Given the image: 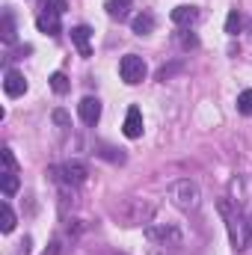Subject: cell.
<instances>
[{
	"label": "cell",
	"mask_w": 252,
	"mask_h": 255,
	"mask_svg": "<svg viewBox=\"0 0 252 255\" xmlns=\"http://www.w3.org/2000/svg\"><path fill=\"white\" fill-rule=\"evenodd\" d=\"M217 208H220V214H223V220H226V229H229L232 247H235L238 253H244V250L250 247V241H252L250 217L244 214V208H241V205H232L229 199H220V202H217Z\"/></svg>",
	"instance_id": "1"
},
{
	"label": "cell",
	"mask_w": 252,
	"mask_h": 255,
	"mask_svg": "<svg viewBox=\"0 0 252 255\" xmlns=\"http://www.w3.org/2000/svg\"><path fill=\"white\" fill-rule=\"evenodd\" d=\"M169 199H172V205L178 208V211H199V205H202V190H199V184L193 181V178H178L172 187H169Z\"/></svg>",
	"instance_id": "2"
},
{
	"label": "cell",
	"mask_w": 252,
	"mask_h": 255,
	"mask_svg": "<svg viewBox=\"0 0 252 255\" xmlns=\"http://www.w3.org/2000/svg\"><path fill=\"white\" fill-rule=\"evenodd\" d=\"M48 175H51L54 181L65 184V187H77V184H83V181H86L89 169H86V163H83V160H65V163L51 166V169H48Z\"/></svg>",
	"instance_id": "3"
},
{
	"label": "cell",
	"mask_w": 252,
	"mask_h": 255,
	"mask_svg": "<svg viewBox=\"0 0 252 255\" xmlns=\"http://www.w3.org/2000/svg\"><path fill=\"white\" fill-rule=\"evenodd\" d=\"M145 238L154 244V247H160V250H178L181 247V232L175 229V226H169V223H154V226H148L145 229Z\"/></svg>",
	"instance_id": "4"
},
{
	"label": "cell",
	"mask_w": 252,
	"mask_h": 255,
	"mask_svg": "<svg viewBox=\"0 0 252 255\" xmlns=\"http://www.w3.org/2000/svg\"><path fill=\"white\" fill-rule=\"evenodd\" d=\"M119 220H122V226H139V223H148L151 220V214H154V205H148V202H139V199H130L125 202L119 211Z\"/></svg>",
	"instance_id": "5"
},
{
	"label": "cell",
	"mask_w": 252,
	"mask_h": 255,
	"mask_svg": "<svg viewBox=\"0 0 252 255\" xmlns=\"http://www.w3.org/2000/svg\"><path fill=\"white\" fill-rule=\"evenodd\" d=\"M145 60L142 57H136V54H125L122 60H119V74H122V80H125L127 86H136V83H142L145 80Z\"/></svg>",
	"instance_id": "6"
},
{
	"label": "cell",
	"mask_w": 252,
	"mask_h": 255,
	"mask_svg": "<svg viewBox=\"0 0 252 255\" xmlns=\"http://www.w3.org/2000/svg\"><path fill=\"white\" fill-rule=\"evenodd\" d=\"M3 92H6L9 98H18V95L27 92V80H24V74H21L18 68H6V71H3Z\"/></svg>",
	"instance_id": "7"
},
{
	"label": "cell",
	"mask_w": 252,
	"mask_h": 255,
	"mask_svg": "<svg viewBox=\"0 0 252 255\" xmlns=\"http://www.w3.org/2000/svg\"><path fill=\"white\" fill-rule=\"evenodd\" d=\"M169 18H172V24H175V27L190 30V27L199 21V9H196V6H190V3H181V6H175V9L169 12Z\"/></svg>",
	"instance_id": "8"
},
{
	"label": "cell",
	"mask_w": 252,
	"mask_h": 255,
	"mask_svg": "<svg viewBox=\"0 0 252 255\" xmlns=\"http://www.w3.org/2000/svg\"><path fill=\"white\" fill-rule=\"evenodd\" d=\"M122 133H125L127 139H139V136H142V110H139V107H127Z\"/></svg>",
	"instance_id": "9"
},
{
	"label": "cell",
	"mask_w": 252,
	"mask_h": 255,
	"mask_svg": "<svg viewBox=\"0 0 252 255\" xmlns=\"http://www.w3.org/2000/svg\"><path fill=\"white\" fill-rule=\"evenodd\" d=\"M77 113H80V119H83L86 125H95V122L101 119V101L92 98V95H86V98L77 104Z\"/></svg>",
	"instance_id": "10"
},
{
	"label": "cell",
	"mask_w": 252,
	"mask_h": 255,
	"mask_svg": "<svg viewBox=\"0 0 252 255\" xmlns=\"http://www.w3.org/2000/svg\"><path fill=\"white\" fill-rule=\"evenodd\" d=\"M36 27L45 33V36H60L63 33V27H60V15H51V12H39L36 15Z\"/></svg>",
	"instance_id": "11"
},
{
	"label": "cell",
	"mask_w": 252,
	"mask_h": 255,
	"mask_svg": "<svg viewBox=\"0 0 252 255\" xmlns=\"http://www.w3.org/2000/svg\"><path fill=\"white\" fill-rule=\"evenodd\" d=\"M89 36H92V30H89L86 24L71 27V42H74V48H77L80 57H89Z\"/></svg>",
	"instance_id": "12"
},
{
	"label": "cell",
	"mask_w": 252,
	"mask_h": 255,
	"mask_svg": "<svg viewBox=\"0 0 252 255\" xmlns=\"http://www.w3.org/2000/svg\"><path fill=\"white\" fill-rule=\"evenodd\" d=\"M154 24H157V18H154L151 12H139V15H133L130 30H133L136 36H148V33H154Z\"/></svg>",
	"instance_id": "13"
},
{
	"label": "cell",
	"mask_w": 252,
	"mask_h": 255,
	"mask_svg": "<svg viewBox=\"0 0 252 255\" xmlns=\"http://www.w3.org/2000/svg\"><path fill=\"white\" fill-rule=\"evenodd\" d=\"M130 3H133V0H107V3H104V9H107V15H110L113 21H125Z\"/></svg>",
	"instance_id": "14"
},
{
	"label": "cell",
	"mask_w": 252,
	"mask_h": 255,
	"mask_svg": "<svg viewBox=\"0 0 252 255\" xmlns=\"http://www.w3.org/2000/svg\"><path fill=\"white\" fill-rule=\"evenodd\" d=\"M0 36H3L6 45L15 42V15H12V9H3V27H0Z\"/></svg>",
	"instance_id": "15"
},
{
	"label": "cell",
	"mask_w": 252,
	"mask_h": 255,
	"mask_svg": "<svg viewBox=\"0 0 252 255\" xmlns=\"http://www.w3.org/2000/svg\"><path fill=\"white\" fill-rule=\"evenodd\" d=\"M0 187H3V196H6V199H12V196L18 193V175H15L12 169H3V175H0Z\"/></svg>",
	"instance_id": "16"
},
{
	"label": "cell",
	"mask_w": 252,
	"mask_h": 255,
	"mask_svg": "<svg viewBox=\"0 0 252 255\" xmlns=\"http://www.w3.org/2000/svg\"><path fill=\"white\" fill-rule=\"evenodd\" d=\"M0 214H3V220H0V229H3L6 235H9V232L15 229L18 217H15V211H12V205H9V202H3V205H0Z\"/></svg>",
	"instance_id": "17"
},
{
	"label": "cell",
	"mask_w": 252,
	"mask_h": 255,
	"mask_svg": "<svg viewBox=\"0 0 252 255\" xmlns=\"http://www.w3.org/2000/svg\"><path fill=\"white\" fill-rule=\"evenodd\" d=\"M65 9H68L65 0H39V12H51V15H60L63 18Z\"/></svg>",
	"instance_id": "18"
},
{
	"label": "cell",
	"mask_w": 252,
	"mask_h": 255,
	"mask_svg": "<svg viewBox=\"0 0 252 255\" xmlns=\"http://www.w3.org/2000/svg\"><path fill=\"white\" fill-rule=\"evenodd\" d=\"M241 27H244V15H241L238 9H232V12H229V18H226V33H229V36H238V33H241Z\"/></svg>",
	"instance_id": "19"
},
{
	"label": "cell",
	"mask_w": 252,
	"mask_h": 255,
	"mask_svg": "<svg viewBox=\"0 0 252 255\" xmlns=\"http://www.w3.org/2000/svg\"><path fill=\"white\" fill-rule=\"evenodd\" d=\"M48 80H51V89H54L57 95H65V92L71 89V83H68V77H65L63 71H54V74H51Z\"/></svg>",
	"instance_id": "20"
},
{
	"label": "cell",
	"mask_w": 252,
	"mask_h": 255,
	"mask_svg": "<svg viewBox=\"0 0 252 255\" xmlns=\"http://www.w3.org/2000/svg\"><path fill=\"white\" fill-rule=\"evenodd\" d=\"M238 113L241 116H252V89H244L238 95Z\"/></svg>",
	"instance_id": "21"
},
{
	"label": "cell",
	"mask_w": 252,
	"mask_h": 255,
	"mask_svg": "<svg viewBox=\"0 0 252 255\" xmlns=\"http://www.w3.org/2000/svg\"><path fill=\"white\" fill-rule=\"evenodd\" d=\"M178 71H184V63H181V60H178V63H172V65H160V68H157V80H160V83H166V80H169L172 74H178Z\"/></svg>",
	"instance_id": "22"
},
{
	"label": "cell",
	"mask_w": 252,
	"mask_h": 255,
	"mask_svg": "<svg viewBox=\"0 0 252 255\" xmlns=\"http://www.w3.org/2000/svg\"><path fill=\"white\" fill-rule=\"evenodd\" d=\"M98 154H101V157H107V160H113V163H125V154H122V148H110V145H98Z\"/></svg>",
	"instance_id": "23"
},
{
	"label": "cell",
	"mask_w": 252,
	"mask_h": 255,
	"mask_svg": "<svg viewBox=\"0 0 252 255\" xmlns=\"http://www.w3.org/2000/svg\"><path fill=\"white\" fill-rule=\"evenodd\" d=\"M178 45H181L184 51H190V48H199V39H196L190 30H184V33H178Z\"/></svg>",
	"instance_id": "24"
},
{
	"label": "cell",
	"mask_w": 252,
	"mask_h": 255,
	"mask_svg": "<svg viewBox=\"0 0 252 255\" xmlns=\"http://www.w3.org/2000/svg\"><path fill=\"white\" fill-rule=\"evenodd\" d=\"M51 119H54V125H60V128L71 125V116H68L65 110H54V113H51Z\"/></svg>",
	"instance_id": "25"
},
{
	"label": "cell",
	"mask_w": 252,
	"mask_h": 255,
	"mask_svg": "<svg viewBox=\"0 0 252 255\" xmlns=\"http://www.w3.org/2000/svg\"><path fill=\"white\" fill-rule=\"evenodd\" d=\"M0 157H3V166H6V169H12V172H15V154H12V148H9V145H6V148H3V151H0Z\"/></svg>",
	"instance_id": "26"
},
{
	"label": "cell",
	"mask_w": 252,
	"mask_h": 255,
	"mask_svg": "<svg viewBox=\"0 0 252 255\" xmlns=\"http://www.w3.org/2000/svg\"><path fill=\"white\" fill-rule=\"evenodd\" d=\"M60 250H63V247H60V241H51V244H48V250H45L42 255H60Z\"/></svg>",
	"instance_id": "27"
},
{
	"label": "cell",
	"mask_w": 252,
	"mask_h": 255,
	"mask_svg": "<svg viewBox=\"0 0 252 255\" xmlns=\"http://www.w3.org/2000/svg\"><path fill=\"white\" fill-rule=\"evenodd\" d=\"M24 54H33V48H30V45H24V48H18V51H15V60H21Z\"/></svg>",
	"instance_id": "28"
}]
</instances>
